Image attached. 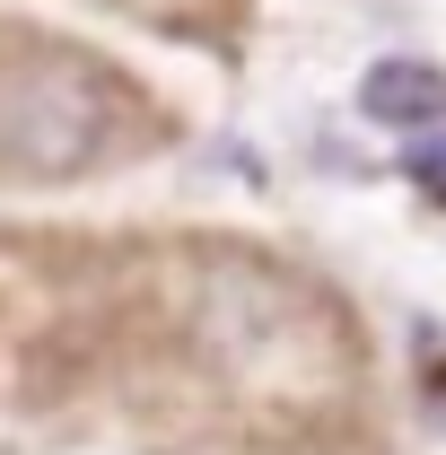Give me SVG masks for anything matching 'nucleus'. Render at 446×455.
Masks as SVG:
<instances>
[{"mask_svg":"<svg viewBox=\"0 0 446 455\" xmlns=\"http://www.w3.org/2000/svg\"><path fill=\"white\" fill-rule=\"evenodd\" d=\"M106 140V88L70 61L0 70V167L9 175H70Z\"/></svg>","mask_w":446,"mask_h":455,"instance_id":"nucleus-1","label":"nucleus"},{"mask_svg":"<svg viewBox=\"0 0 446 455\" xmlns=\"http://www.w3.org/2000/svg\"><path fill=\"white\" fill-rule=\"evenodd\" d=\"M359 106H368V123H386V132H429L446 114V79L429 61H377L368 88H359Z\"/></svg>","mask_w":446,"mask_h":455,"instance_id":"nucleus-2","label":"nucleus"}]
</instances>
